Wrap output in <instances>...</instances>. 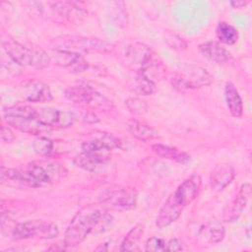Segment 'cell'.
<instances>
[{
  "label": "cell",
  "instance_id": "obj_5",
  "mask_svg": "<svg viewBox=\"0 0 252 252\" xmlns=\"http://www.w3.org/2000/svg\"><path fill=\"white\" fill-rule=\"evenodd\" d=\"M64 94L69 100L92 110L107 111L113 108L110 99L88 86H72L67 88Z\"/></svg>",
  "mask_w": 252,
  "mask_h": 252
},
{
  "label": "cell",
  "instance_id": "obj_15",
  "mask_svg": "<svg viewBox=\"0 0 252 252\" xmlns=\"http://www.w3.org/2000/svg\"><path fill=\"white\" fill-rule=\"evenodd\" d=\"M109 159L107 154L83 152L74 158L73 162L76 166L86 171L98 173L106 167Z\"/></svg>",
  "mask_w": 252,
  "mask_h": 252
},
{
  "label": "cell",
  "instance_id": "obj_13",
  "mask_svg": "<svg viewBox=\"0 0 252 252\" xmlns=\"http://www.w3.org/2000/svg\"><path fill=\"white\" fill-rule=\"evenodd\" d=\"M22 96L31 102H48L52 100V94L48 85L39 80H31L22 85Z\"/></svg>",
  "mask_w": 252,
  "mask_h": 252
},
{
  "label": "cell",
  "instance_id": "obj_3",
  "mask_svg": "<svg viewBox=\"0 0 252 252\" xmlns=\"http://www.w3.org/2000/svg\"><path fill=\"white\" fill-rule=\"evenodd\" d=\"M107 218V210L99 204H91L82 208L70 221L64 237L66 248L81 244L87 236Z\"/></svg>",
  "mask_w": 252,
  "mask_h": 252
},
{
  "label": "cell",
  "instance_id": "obj_10",
  "mask_svg": "<svg viewBox=\"0 0 252 252\" xmlns=\"http://www.w3.org/2000/svg\"><path fill=\"white\" fill-rule=\"evenodd\" d=\"M137 191L132 187H117L105 191L100 199V204L107 210L128 211L137 203Z\"/></svg>",
  "mask_w": 252,
  "mask_h": 252
},
{
  "label": "cell",
  "instance_id": "obj_7",
  "mask_svg": "<svg viewBox=\"0 0 252 252\" xmlns=\"http://www.w3.org/2000/svg\"><path fill=\"white\" fill-rule=\"evenodd\" d=\"M59 234L58 226L46 220H29L17 223L12 229L15 239H53Z\"/></svg>",
  "mask_w": 252,
  "mask_h": 252
},
{
  "label": "cell",
  "instance_id": "obj_12",
  "mask_svg": "<svg viewBox=\"0 0 252 252\" xmlns=\"http://www.w3.org/2000/svg\"><path fill=\"white\" fill-rule=\"evenodd\" d=\"M82 151L87 153L107 154L114 149H121L122 142L112 134L105 132H94L81 145Z\"/></svg>",
  "mask_w": 252,
  "mask_h": 252
},
{
  "label": "cell",
  "instance_id": "obj_1",
  "mask_svg": "<svg viewBox=\"0 0 252 252\" xmlns=\"http://www.w3.org/2000/svg\"><path fill=\"white\" fill-rule=\"evenodd\" d=\"M67 171L63 165L47 160L30 162L20 168H2L1 179L20 182L29 187L50 186L60 181Z\"/></svg>",
  "mask_w": 252,
  "mask_h": 252
},
{
  "label": "cell",
  "instance_id": "obj_21",
  "mask_svg": "<svg viewBox=\"0 0 252 252\" xmlns=\"http://www.w3.org/2000/svg\"><path fill=\"white\" fill-rule=\"evenodd\" d=\"M152 151L158 157L173 160L181 164H187L191 160V158L188 154L178 150L175 147H170L162 144H155L152 146Z\"/></svg>",
  "mask_w": 252,
  "mask_h": 252
},
{
  "label": "cell",
  "instance_id": "obj_32",
  "mask_svg": "<svg viewBox=\"0 0 252 252\" xmlns=\"http://www.w3.org/2000/svg\"><path fill=\"white\" fill-rule=\"evenodd\" d=\"M183 249L182 241L178 238H172L166 242L165 251H180Z\"/></svg>",
  "mask_w": 252,
  "mask_h": 252
},
{
  "label": "cell",
  "instance_id": "obj_28",
  "mask_svg": "<svg viewBox=\"0 0 252 252\" xmlns=\"http://www.w3.org/2000/svg\"><path fill=\"white\" fill-rule=\"evenodd\" d=\"M207 233V238L210 243H219L223 239L224 236V227L222 226L221 223L215 222L210 225H208L206 229Z\"/></svg>",
  "mask_w": 252,
  "mask_h": 252
},
{
  "label": "cell",
  "instance_id": "obj_14",
  "mask_svg": "<svg viewBox=\"0 0 252 252\" xmlns=\"http://www.w3.org/2000/svg\"><path fill=\"white\" fill-rule=\"evenodd\" d=\"M4 120L9 126H12L13 128L18 129L21 132L28 133L31 135L40 136L41 134H46L52 131L50 127L44 125L35 118L4 115Z\"/></svg>",
  "mask_w": 252,
  "mask_h": 252
},
{
  "label": "cell",
  "instance_id": "obj_33",
  "mask_svg": "<svg viewBox=\"0 0 252 252\" xmlns=\"http://www.w3.org/2000/svg\"><path fill=\"white\" fill-rule=\"evenodd\" d=\"M83 120L86 121V122H89V123H96V122H98V118L91 110L86 111V113L83 115Z\"/></svg>",
  "mask_w": 252,
  "mask_h": 252
},
{
  "label": "cell",
  "instance_id": "obj_4",
  "mask_svg": "<svg viewBox=\"0 0 252 252\" xmlns=\"http://www.w3.org/2000/svg\"><path fill=\"white\" fill-rule=\"evenodd\" d=\"M2 46L8 56L20 66L43 69L51 62V57L40 47L27 46L10 37L2 41Z\"/></svg>",
  "mask_w": 252,
  "mask_h": 252
},
{
  "label": "cell",
  "instance_id": "obj_17",
  "mask_svg": "<svg viewBox=\"0 0 252 252\" xmlns=\"http://www.w3.org/2000/svg\"><path fill=\"white\" fill-rule=\"evenodd\" d=\"M200 53L210 61L223 64L232 60L231 53L217 41H207L198 46Z\"/></svg>",
  "mask_w": 252,
  "mask_h": 252
},
{
  "label": "cell",
  "instance_id": "obj_27",
  "mask_svg": "<svg viewBox=\"0 0 252 252\" xmlns=\"http://www.w3.org/2000/svg\"><path fill=\"white\" fill-rule=\"evenodd\" d=\"M32 150L39 156H48L53 150V142L43 136L37 137L32 142Z\"/></svg>",
  "mask_w": 252,
  "mask_h": 252
},
{
  "label": "cell",
  "instance_id": "obj_24",
  "mask_svg": "<svg viewBox=\"0 0 252 252\" xmlns=\"http://www.w3.org/2000/svg\"><path fill=\"white\" fill-rule=\"evenodd\" d=\"M216 34L218 39L224 44L232 45L238 40V31L230 24L226 22H220L216 29Z\"/></svg>",
  "mask_w": 252,
  "mask_h": 252
},
{
  "label": "cell",
  "instance_id": "obj_29",
  "mask_svg": "<svg viewBox=\"0 0 252 252\" xmlns=\"http://www.w3.org/2000/svg\"><path fill=\"white\" fill-rule=\"evenodd\" d=\"M125 104L128 107V109L135 114H143L145 112H147L148 110V105L147 103L138 98V97H130L127 100H125Z\"/></svg>",
  "mask_w": 252,
  "mask_h": 252
},
{
  "label": "cell",
  "instance_id": "obj_6",
  "mask_svg": "<svg viewBox=\"0 0 252 252\" xmlns=\"http://www.w3.org/2000/svg\"><path fill=\"white\" fill-rule=\"evenodd\" d=\"M171 86L179 92L209 86L213 82L210 73L197 65H187L179 72H175L169 79Z\"/></svg>",
  "mask_w": 252,
  "mask_h": 252
},
{
  "label": "cell",
  "instance_id": "obj_30",
  "mask_svg": "<svg viewBox=\"0 0 252 252\" xmlns=\"http://www.w3.org/2000/svg\"><path fill=\"white\" fill-rule=\"evenodd\" d=\"M165 246H166V242L160 238V237H157V236H153L150 237L145 244V250L146 251H165Z\"/></svg>",
  "mask_w": 252,
  "mask_h": 252
},
{
  "label": "cell",
  "instance_id": "obj_31",
  "mask_svg": "<svg viewBox=\"0 0 252 252\" xmlns=\"http://www.w3.org/2000/svg\"><path fill=\"white\" fill-rule=\"evenodd\" d=\"M15 135L9 125H2L1 127V140L5 144H10L14 141Z\"/></svg>",
  "mask_w": 252,
  "mask_h": 252
},
{
  "label": "cell",
  "instance_id": "obj_16",
  "mask_svg": "<svg viewBox=\"0 0 252 252\" xmlns=\"http://www.w3.org/2000/svg\"><path fill=\"white\" fill-rule=\"evenodd\" d=\"M251 194V185L249 183H244L240 187L236 197L233 201L226 207L223 213V220L227 222H232L236 220L242 214L246 207Z\"/></svg>",
  "mask_w": 252,
  "mask_h": 252
},
{
  "label": "cell",
  "instance_id": "obj_23",
  "mask_svg": "<svg viewBox=\"0 0 252 252\" xmlns=\"http://www.w3.org/2000/svg\"><path fill=\"white\" fill-rule=\"evenodd\" d=\"M52 8L61 16L69 20L80 19L86 15L80 6L75 2H52Z\"/></svg>",
  "mask_w": 252,
  "mask_h": 252
},
{
  "label": "cell",
  "instance_id": "obj_25",
  "mask_svg": "<svg viewBox=\"0 0 252 252\" xmlns=\"http://www.w3.org/2000/svg\"><path fill=\"white\" fill-rule=\"evenodd\" d=\"M143 235V226L137 223L124 237L120 250L121 251H139V242Z\"/></svg>",
  "mask_w": 252,
  "mask_h": 252
},
{
  "label": "cell",
  "instance_id": "obj_11",
  "mask_svg": "<svg viewBox=\"0 0 252 252\" xmlns=\"http://www.w3.org/2000/svg\"><path fill=\"white\" fill-rule=\"evenodd\" d=\"M34 118L50 127L52 130L70 127L75 121V115L73 112L53 107L36 108Z\"/></svg>",
  "mask_w": 252,
  "mask_h": 252
},
{
  "label": "cell",
  "instance_id": "obj_18",
  "mask_svg": "<svg viewBox=\"0 0 252 252\" xmlns=\"http://www.w3.org/2000/svg\"><path fill=\"white\" fill-rule=\"evenodd\" d=\"M235 171L232 165L228 163H220L216 165L210 176L211 187L216 191H221L228 186L234 179Z\"/></svg>",
  "mask_w": 252,
  "mask_h": 252
},
{
  "label": "cell",
  "instance_id": "obj_8",
  "mask_svg": "<svg viewBox=\"0 0 252 252\" xmlns=\"http://www.w3.org/2000/svg\"><path fill=\"white\" fill-rule=\"evenodd\" d=\"M52 48L55 50H85V51H107L111 48V44L98 39V38H89L83 36H70L64 35L54 38L51 42Z\"/></svg>",
  "mask_w": 252,
  "mask_h": 252
},
{
  "label": "cell",
  "instance_id": "obj_26",
  "mask_svg": "<svg viewBox=\"0 0 252 252\" xmlns=\"http://www.w3.org/2000/svg\"><path fill=\"white\" fill-rule=\"evenodd\" d=\"M135 92L138 94L149 95L156 92V84L153 80L144 76L143 74H138L135 84Z\"/></svg>",
  "mask_w": 252,
  "mask_h": 252
},
{
  "label": "cell",
  "instance_id": "obj_22",
  "mask_svg": "<svg viewBox=\"0 0 252 252\" xmlns=\"http://www.w3.org/2000/svg\"><path fill=\"white\" fill-rule=\"evenodd\" d=\"M224 98L227 108L233 117H240L243 113V103L236 87L231 82L224 86Z\"/></svg>",
  "mask_w": 252,
  "mask_h": 252
},
{
  "label": "cell",
  "instance_id": "obj_9",
  "mask_svg": "<svg viewBox=\"0 0 252 252\" xmlns=\"http://www.w3.org/2000/svg\"><path fill=\"white\" fill-rule=\"evenodd\" d=\"M122 56L125 63L137 73H143L158 59L150 46L140 42L127 44L123 49Z\"/></svg>",
  "mask_w": 252,
  "mask_h": 252
},
{
  "label": "cell",
  "instance_id": "obj_19",
  "mask_svg": "<svg viewBox=\"0 0 252 252\" xmlns=\"http://www.w3.org/2000/svg\"><path fill=\"white\" fill-rule=\"evenodd\" d=\"M54 55L57 65L62 67L71 68L74 72H82L87 68V62L85 59L75 51L55 50Z\"/></svg>",
  "mask_w": 252,
  "mask_h": 252
},
{
  "label": "cell",
  "instance_id": "obj_2",
  "mask_svg": "<svg viewBox=\"0 0 252 252\" xmlns=\"http://www.w3.org/2000/svg\"><path fill=\"white\" fill-rule=\"evenodd\" d=\"M200 187L201 177L197 174L191 175L179 184L159 209L156 218V225L158 228H163L174 222L184 208L197 197Z\"/></svg>",
  "mask_w": 252,
  "mask_h": 252
},
{
  "label": "cell",
  "instance_id": "obj_20",
  "mask_svg": "<svg viewBox=\"0 0 252 252\" xmlns=\"http://www.w3.org/2000/svg\"><path fill=\"white\" fill-rule=\"evenodd\" d=\"M126 129L127 131L136 139L144 142L152 141L156 138H158V133L156 129L151 127L150 125L141 122L137 119H129L126 122Z\"/></svg>",
  "mask_w": 252,
  "mask_h": 252
},
{
  "label": "cell",
  "instance_id": "obj_34",
  "mask_svg": "<svg viewBox=\"0 0 252 252\" xmlns=\"http://www.w3.org/2000/svg\"><path fill=\"white\" fill-rule=\"evenodd\" d=\"M249 2L248 1H243V0H234V1H230V5L232 8L234 9H240V8H244Z\"/></svg>",
  "mask_w": 252,
  "mask_h": 252
}]
</instances>
